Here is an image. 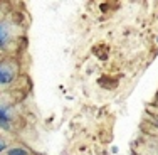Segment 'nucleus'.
I'll return each instance as SVG.
<instances>
[{"mask_svg":"<svg viewBox=\"0 0 158 155\" xmlns=\"http://www.w3.org/2000/svg\"><path fill=\"white\" fill-rule=\"evenodd\" d=\"M5 41H7V32L3 29V25H0V47L5 44Z\"/></svg>","mask_w":158,"mask_h":155,"instance_id":"obj_1","label":"nucleus"},{"mask_svg":"<svg viewBox=\"0 0 158 155\" xmlns=\"http://www.w3.org/2000/svg\"><path fill=\"white\" fill-rule=\"evenodd\" d=\"M9 155H27V150H24V149H10Z\"/></svg>","mask_w":158,"mask_h":155,"instance_id":"obj_2","label":"nucleus"},{"mask_svg":"<svg viewBox=\"0 0 158 155\" xmlns=\"http://www.w3.org/2000/svg\"><path fill=\"white\" fill-rule=\"evenodd\" d=\"M2 150H5V142L0 138V152H2Z\"/></svg>","mask_w":158,"mask_h":155,"instance_id":"obj_3","label":"nucleus"}]
</instances>
